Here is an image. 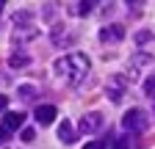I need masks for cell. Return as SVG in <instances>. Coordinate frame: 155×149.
<instances>
[{"mask_svg":"<svg viewBox=\"0 0 155 149\" xmlns=\"http://www.w3.org/2000/svg\"><path fill=\"white\" fill-rule=\"evenodd\" d=\"M6 105H8V97H0V110H6Z\"/></svg>","mask_w":155,"mask_h":149,"instance_id":"2e32d148","label":"cell"},{"mask_svg":"<svg viewBox=\"0 0 155 149\" xmlns=\"http://www.w3.org/2000/svg\"><path fill=\"white\" fill-rule=\"evenodd\" d=\"M122 36H125V28L122 25H108V28L100 30V39L103 42H119Z\"/></svg>","mask_w":155,"mask_h":149,"instance_id":"277c9868","label":"cell"},{"mask_svg":"<svg viewBox=\"0 0 155 149\" xmlns=\"http://www.w3.org/2000/svg\"><path fill=\"white\" fill-rule=\"evenodd\" d=\"M19 135H22V141H33L36 138V133H33L31 127H22V133H19Z\"/></svg>","mask_w":155,"mask_h":149,"instance_id":"30bf717a","label":"cell"},{"mask_svg":"<svg viewBox=\"0 0 155 149\" xmlns=\"http://www.w3.org/2000/svg\"><path fill=\"white\" fill-rule=\"evenodd\" d=\"M6 141H8V130H6V127H3V124H0V146H3V144H6Z\"/></svg>","mask_w":155,"mask_h":149,"instance_id":"5bb4252c","label":"cell"},{"mask_svg":"<svg viewBox=\"0 0 155 149\" xmlns=\"http://www.w3.org/2000/svg\"><path fill=\"white\" fill-rule=\"evenodd\" d=\"M91 8H94V3H81V6H78V14H91Z\"/></svg>","mask_w":155,"mask_h":149,"instance_id":"8fae6325","label":"cell"},{"mask_svg":"<svg viewBox=\"0 0 155 149\" xmlns=\"http://www.w3.org/2000/svg\"><path fill=\"white\" fill-rule=\"evenodd\" d=\"M114 149H130V144H127V138H119L114 144Z\"/></svg>","mask_w":155,"mask_h":149,"instance_id":"4fadbf2b","label":"cell"},{"mask_svg":"<svg viewBox=\"0 0 155 149\" xmlns=\"http://www.w3.org/2000/svg\"><path fill=\"white\" fill-rule=\"evenodd\" d=\"M55 113H58V110H55V105H39V108L33 110V116L42 122V124H50V122L55 119Z\"/></svg>","mask_w":155,"mask_h":149,"instance_id":"3957f363","label":"cell"},{"mask_svg":"<svg viewBox=\"0 0 155 149\" xmlns=\"http://www.w3.org/2000/svg\"><path fill=\"white\" fill-rule=\"evenodd\" d=\"M75 135H78V130L72 127V122H61V124H58V141H61V144H72Z\"/></svg>","mask_w":155,"mask_h":149,"instance_id":"5b68a950","label":"cell"},{"mask_svg":"<svg viewBox=\"0 0 155 149\" xmlns=\"http://www.w3.org/2000/svg\"><path fill=\"white\" fill-rule=\"evenodd\" d=\"M147 113L144 110H139V108H130L127 113H125V119H122V127L125 130H133V133H144L147 130Z\"/></svg>","mask_w":155,"mask_h":149,"instance_id":"7a4b0ae2","label":"cell"},{"mask_svg":"<svg viewBox=\"0 0 155 149\" xmlns=\"http://www.w3.org/2000/svg\"><path fill=\"white\" fill-rule=\"evenodd\" d=\"M28 52H17V55H11V58H8V64L14 66V69H19V66H28Z\"/></svg>","mask_w":155,"mask_h":149,"instance_id":"ba28073f","label":"cell"},{"mask_svg":"<svg viewBox=\"0 0 155 149\" xmlns=\"http://www.w3.org/2000/svg\"><path fill=\"white\" fill-rule=\"evenodd\" d=\"M97 127H100V116H97V113H86L81 119V127H78V130H81V133H94Z\"/></svg>","mask_w":155,"mask_h":149,"instance_id":"8992f818","label":"cell"},{"mask_svg":"<svg viewBox=\"0 0 155 149\" xmlns=\"http://www.w3.org/2000/svg\"><path fill=\"white\" fill-rule=\"evenodd\" d=\"M55 72L67 74V78L72 80V86H78L89 74V58L83 52H69V55H64V58L55 61Z\"/></svg>","mask_w":155,"mask_h":149,"instance_id":"6da1fadb","label":"cell"},{"mask_svg":"<svg viewBox=\"0 0 155 149\" xmlns=\"http://www.w3.org/2000/svg\"><path fill=\"white\" fill-rule=\"evenodd\" d=\"M22 113H14V110H11V113H6V119H3V127L8 130V133H11V130H19V127H22Z\"/></svg>","mask_w":155,"mask_h":149,"instance_id":"52a82bcc","label":"cell"},{"mask_svg":"<svg viewBox=\"0 0 155 149\" xmlns=\"http://www.w3.org/2000/svg\"><path fill=\"white\" fill-rule=\"evenodd\" d=\"M83 149H105V141H94V144H86Z\"/></svg>","mask_w":155,"mask_h":149,"instance_id":"7c38bea8","label":"cell"},{"mask_svg":"<svg viewBox=\"0 0 155 149\" xmlns=\"http://www.w3.org/2000/svg\"><path fill=\"white\" fill-rule=\"evenodd\" d=\"M108 97H111L114 102H119V100H122V94H119V91H114V88H108Z\"/></svg>","mask_w":155,"mask_h":149,"instance_id":"9a60e30c","label":"cell"},{"mask_svg":"<svg viewBox=\"0 0 155 149\" xmlns=\"http://www.w3.org/2000/svg\"><path fill=\"white\" fill-rule=\"evenodd\" d=\"M144 94L147 97H155V74H150V78L144 80Z\"/></svg>","mask_w":155,"mask_h":149,"instance_id":"9c48e42d","label":"cell"}]
</instances>
